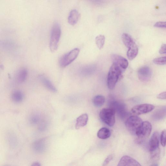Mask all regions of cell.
Listing matches in <instances>:
<instances>
[{
  "label": "cell",
  "instance_id": "obj_31",
  "mask_svg": "<svg viewBox=\"0 0 166 166\" xmlns=\"http://www.w3.org/2000/svg\"><path fill=\"white\" fill-rule=\"evenodd\" d=\"M157 98L159 99H166V92H164L159 94L157 95Z\"/></svg>",
  "mask_w": 166,
  "mask_h": 166
},
{
  "label": "cell",
  "instance_id": "obj_12",
  "mask_svg": "<svg viewBox=\"0 0 166 166\" xmlns=\"http://www.w3.org/2000/svg\"><path fill=\"white\" fill-rule=\"evenodd\" d=\"M160 135L157 132L153 134L149 142V150L150 152L156 150L159 147Z\"/></svg>",
  "mask_w": 166,
  "mask_h": 166
},
{
  "label": "cell",
  "instance_id": "obj_34",
  "mask_svg": "<svg viewBox=\"0 0 166 166\" xmlns=\"http://www.w3.org/2000/svg\"><path fill=\"white\" fill-rule=\"evenodd\" d=\"M0 67H1V66H0Z\"/></svg>",
  "mask_w": 166,
  "mask_h": 166
},
{
  "label": "cell",
  "instance_id": "obj_33",
  "mask_svg": "<svg viewBox=\"0 0 166 166\" xmlns=\"http://www.w3.org/2000/svg\"><path fill=\"white\" fill-rule=\"evenodd\" d=\"M31 165L33 166H40L41 165V164L39 162H35Z\"/></svg>",
  "mask_w": 166,
  "mask_h": 166
},
{
  "label": "cell",
  "instance_id": "obj_25",
  "mask_svg": "<svg viewBox=\"0 0 166 166\" xmlns=\"http://www.w3.org/2000/svg\"><path fill=\"white\" fill-rule=\"evenodd\" d=\"M155 64L158 65H165L166 63V56L159 57L153 60Z\"/></svg>",
  "mask_w": 166,
  "mask_h": 166
},
{
  "label": "cell",
  "instance_id": "obj_2",
  "mask_svg": "<svg viewBox=\"0 0 166 166\" xmlns=\"http://www.w3.org/2000/svg\"><path fill=\"white\" fill-rule=\"evenodd\" d=\"M61 33L60 25L55 23L52 27L49 43V48L51 52H54L58 48L59 44Z\"/></svg>",
  "mask_w": 166,
  "mask_h": 166
},
{
  "label": "cell",
  "instance_id": "obj_19",
  "mask_svg": "<svg viewBox=\"0 0 166 166\" xmlns=\"http://www.w3.org/2000/svg\"><path fill=\"white\" fill-rule=\"evenodd\" d=\"M23 94L20 91H15L12 92L11 95V99L15 103H20L23 101Z\"/></svg>",
  "mask_w": 166,
  "mask_h": 166
},
{
  "label": "cell",
  "instance_id": "obj_4",
  "mask_svg": "<svg viewBox=\"0 0 166 166\" xmlns=\"http://www.w3.org/2000/svg\"><path fill=\"white\" fill-rule=\"evenodd\" d=\"M80 52L78 48H75L61 57L59 64L62 68H65L74 61L78 56Z\"/></svg>",
  "mask_w": 166,
  "mask_h": 166
},
{
  "label": "cell",
  "instance_id": "obj_20",
  "mask_svg": "<svg viewBox=\"0 0 166 166\" xmlns=\"http://www.w3.org/2000/svg\"><path fill=\"white\" fill-rule=\"evenodd\" d=\"M111 135L110 130L106 127H103L98 132V137L101 139H106L110 138Z\"/></svg>",
  "mask_w": 166,
  "mask_h": 166
},
{
  "label": "cell",
  "instance_id": "obj_29",
  "mask_svg": "<svg viewBox=\"0 0 166 166\" xmlns=\"http://www.w3.org/2000/svg\"><path fill=\"white\" fill-rule=\"evenodd\" d=\"M166 45L165 44H163L162 45L160 49L159 50V52L161 54H165L166 53Z\"/></svg>",
  "mask_w": 166,
  "mask_h": 166
},
{
  "label": "cell",
  "instance_id": "obj_5",
  "mask_svg": "<svg viewBox=\"0 0 166 166\" xmlns=\"http://www.w3.org/2000/svg\"><path fill=\"white\" fill-rule=\"evenodd\" d=\"M143 121L142 119L137 116L130 117L126 120L125 125L127 130L133 134H135L136 131L141 126Z\"/></svg>",
  "mask_w": 166,
  "mask_h": 166
},
{
  "label": "cell",
  "instance_id": "obj_13",
  "mask_svg": "<svg viewBox=\"0 0 166 166\" xmlns=\"http://www.w3.org/2000/svg\"><path fill=\"white\" fill-rule=\"evenodd\" d=\"M39 79L43 85L49 91L53 93H56L57 90L50 81L44 75L39 76Z\"/></svg>",
  "mask_w": 166,
  "mask_h": 166
},
{
  "label": "cell",
  "instance_id": "obj_17",
  "mask_svg": "<svg viewBox=\"0 0 166 166\" xmlns=\"http://www.w3.org/2000/svg\"><path fill=\"white\" fill-rule=\"evenodd\" d=\"M80 15L78 11L73 10L70 12L68 18V23L72 25H74L78 22Z\"/></svg>",
  "mask_w": 166,
  "mask_h": 166
},
{
  "label": "cell",
  "instance_id": "obj_27",
  "mask_svg": "<svg viewBox=\"0 0 166 166\" xmlns=\"http://www.w3.org/2000/svg\"><path fill=\"white\" fill-rule=\"evenodd\" d=\"M154 27L159 28H164L166 27V23L164 22H159L156 23L154 25Z\"/></svg>",
  "mask_w": 166,
  "mask_h": 166
},
{
  "label": "cell",
  "instance_id": "obj_3",
  "mask_svg": "<svg viewBox=\"0 0 166 166\" xmlns=\"http://www.w3.org/2000/svg\"><path fill=\"white\" fill-rule=\"evenodd\" d=\"M116 112L113 108H104L100 111L99 116L102 121L110 127L113 126L115 123Z\"/></svg>",
  "mask_w": 166,
  "mask_h": 166
},
{
  "label": "cell",
  "instance_id": "obj_30",
  "mask_svg": "<svg viewBox=\"0 0 166 166\" xmlns=\"http://www.w3.org/2000/svg\"><path fill=\"white\" fill-rule=\"evenodd\" d=\"M9 141L10 143L12 144V146H15L16 144L17 140L15 137L11 136L10 137Z\"/></svg>",
  "mask_w": 166,
  "mask_h": 166
},
{
  "label": "cell",
  "instance_id": "obj_6",
  "mask_svg": "<svg viewBox=\"0 0 166 166\" xmlns=\"http://www.w3.org/2000/svg\"><path fill=\"white\" fill-rule=\"evenodd\" d=\"M152 129V125L150 122L144 121L136 131L135 135L140 139L147 138L150 136Z\"/></svg>",
  "mask_w": 166,
  "mask_h": 166
},
{
  "label": "cell",
  "instance_id": "obj_15",
  "mask_svg": "<svg viewBox=\"0 0 166 166\" xmlns=\"http://www.w3.org/2000/svg\"><path fill=\"white\" fill-rule=\"evenodd\" d=\"M88 120V116L86 114H82L76 119L75 127L76 129H79L81 127L85 126L87 124Z\"/></svg>",
  "mask_w": 166,
  "mask_h": 166
},
{
  "label": "cell",
  "instance_id": "obj_8",
  "mask_svg": "<svg viewBox=\"0 0 166 166\" xmlns=\"http://www.w3.org/2000/svg\"><path fill=\"white\" fill-rule=\"evenodd\" d=\"M138 75L139 80L143 82H147L151 79L152 72L151 68L145 66L140 68L138 70Z\"/></svg>",
  "mask_w": 166,
  "mask_h": 166
},
{
  "label": "cell",
  "instance_id": "obj_32",
  "mask_svg": "<svg viewBox=\"0 0 166 166\" xmlns=\"http://www.w3.org/2000/svg\"><path fill=\"white\" fill-rule=\"evenodd\" d=\"M38 118L36 116H33L30 119V122L33 124H36L37 122Z\"/></svg>",
  "mask_w": 166,
  "mask_h": 166
},
{
  "label": "cell",
  "instance_id": "obj_11",
  "mask_svg": "<svg viewBox=\"0 0 166 166\" xmlns=\"http://www.w3.org/2000/svg\"><path fill=\"white\" fill-rule=\"evenodd\" d=\"M118 166H141V165L135 159L131 157L125 156H123L119 161Z\"/></svg>",
  "mask_w": 166,
  "mask_h": 166
},
{
  "label": "cell",
  "instance_id": "obj_22",
  "mask_svg": "<svg viewBox=\"0 0 166 166\" xmlns=\"http://www.w3.org/2000/svg\"><path fill=\"white\" fill-rule=\"evenodd\" d=\"M105 97L102 95L96 96L93 100V105L97 107H100L103 106L105 103Z\"/></svg>",
  "mask_w": 166,
  "mask_h": 166
},
{
  "label": "cell",
  "instance_id": "obj_10",
  "mask_svg": "<svg viewBox=\"0 0 166 166\" xmlns=\"http://www.w3.org/2000/svg\"><path fill=\"white\" fill-rule=\"evenodd\" d=\"M109 102V105L111 106L110 107L113 108L116 113L117 112L122 117L125 115L126 112L125 105L123 104L112 99Z\"/></svg>",
  "mask_w": 166,
  "mask_h": 166
},
{
  "label": "cell",
  "instance_id": "obj_24",
  "mask_svg": "<svg viewBox=\"0 0 166 166\" xmlns=\"http://www.w3.org/2000/svg\"><path fill=\"white\" fill-rule=\"evenodd\" d=\"M151 159L152 161H156L159 160L160 156V150L159 148L155 151L150 152Z\"/></svg>",
  "mask_w": 166,
  "mask_h": 166
},
{
  "label": "cell",
  "instance_id": "obj_23",
  "mask_svg": "<svg viewBox=\"0 0 166 166\" xmlns=\"http://www.w3.org/2000/svg\"><path fill=\"white\" fill-rule=\"evenodd\" d=\"M105 42V37L104 35H99L95 38V43L98 48L101 49L103 48Z\"/></svg>",
  "mask_w": 166,
  "mask_h": 166
},
{
  "label": "cell",
  "instance_id": "obj_26",
  "mask_svg": "<svg viewBox=\"0 0 166 166\" xmlns=\"http://www.w3.org/2000/svg\"><path fill=\"white\" fill-rule=\"evenodd\" d=\"M166 131L164 130L162 132L160 138L161 145L164 147L166 145Z\"/></svg>",
  "mask_w": 166,
  "mask_h": 166
},
{
  "label": "cell",
  "instance_id": "obj_18",
  "mask_svg": "<svg viewBox=\"0 0 166 166\" xmlns=\"http://www.w3.org/2000/svg\"><path fill=\"white\" fill-rule=\"evenodd\" d=\"M27 71L26 69H21L18 72L16 76V79L19 83H21L26 80L27 76Z\"/></svg>",
  "mask_w": 166,
  "mask_h": 166
},
{
  "label": "cell",
  "instance_id": "obj_9",
  "mask_svg": "<svg viewBox=\"0 0 166 166\" xmlns=\"http://www.w3.org/2000/svg\"><path fill=\"white\" fill-rule=\"evenodd\" d=\"M111 58L113 63L115 64L122 72L124 71L128 66V61L122 56L113 54L111 56Z\"/></svg>",
  "mask_w": 166,
  "mask_h": 166
},
{
  "label": "cell",
  "instance_id": "obj_14",
  "mask_svg": "<svg viewBox=\"0 0 166 166\" xmlns=\"http://www.w3.org/2000/svg\"><path fill=\"white\" fill-rule=\"evenodd\" d=\"M96 67L93 64L88 65L82 67L80 70L81 74L84 76H90L95 72Z\"/></svg>",
  "mask_w": 166,
  "mask_h": 166
},
{
  "label": "cell",
  "instance_id": "obj_28",
  "mask_svg": "<svg viewBox=\"0 0 166 166\" xmlns=\"http://www.w3.org/2000/svg\"><path fill=\"white\" fill-rule=\"evenodd\" d=\"M113 158V156L112 155H111L108 156L105 159L104 162L103 163V166L107 165L112 160Z\"/></svg>",
  "mask_w": 166,
  "mask_h": 166
},
{
  "label": "cell",
  "instance_id": "obj_21",
  "mask_svg": "<svg viewBox=\"0 0 166 166\" xmlns=\"http://www.w3.org/2000/svg\"><path fill=\"white\" fill-rule=\"evenodd\" d=\"M122 40L125 46L129 48L135 43L131 36L129 34L124 33L122 36Z\"/></svg>",
  "mask_w": 166,
  "mask_h": 166
},
{
  "label": "cell",
  "instance_id": "obj_7",
  "mask_svg": "<svg viewBox=\"0 0 166 166\" xmlns=\"http://www.w3.org/2000/svg\"><path fill=\"white\" fill-rule=\"evenodd\" d=\"M155 108L154 106L149 104H143L137 105L131 109L132 113L136 116L150 112Z\"/></svg>",
  "mask_w": 166,
  "mask_h": 166
},
{
  "label": "cell",
  "instance_id": "obj_16",
  "mask_svg": "<svg viewBox=\"0 0 166 166\" xmlns=\"http://www.w3.org/2000/svg\"><path fill=\"white\" fill-rule=\"evenodd\" d=\"M128 48L127 56L129 60H131L135 59L137 56L138 53V48L135 42Z\"/></svg>",
  "mask_w": 166,
  "mask_h": 166
},
{
  "label": "cell",
  "instance_id": "obj_1",
  "mask_svg": "<svg viewBox=\"0 0 166 166\" xmlns=\"http://www.w3.org/2000/svg\"><path fill=\"white\" fill-rule=\"evenodd\" d=\"M122 72L115 64L113 63L111 67L107 77V85L110 90H113L120 78Z\"/></svg>",
  "mask_w": 166,
  "mask_h": 166
}]
</instances>
